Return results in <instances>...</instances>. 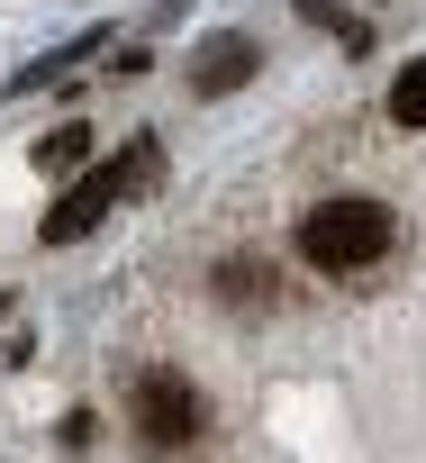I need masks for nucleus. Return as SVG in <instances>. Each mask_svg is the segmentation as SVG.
<instances>
[{"mask_svg":"<svg viewBox=\"0 0 426 463\" xmlns=\"http://www.w3.org/2000/svg\"><path fill=\"white\" fill-rule=\"evenodd\" d=\"M300 255L318 264V273H363V264H381L390 255V209L381 200H318L309 218H300Z\"/></svg>","mask_w":426,"mask_h":463,"instance_id":"obj_1","label":"nucleus"},{"mask_svg":"<svg viewBox=\"0 0 426 463\" xmlns=\"http://www.w3.org/2000/svg\"><path fill=\"white\" fill-rule=\"evenodd\" d=\"M154 182V137H136L127 146V164H100V173H82L55 209H46V246H73V237H91V227L127 200V191H145Z\"/></svg>","mask_w":426,"mask_h":463,"instance_id":"obj_2","label":"nucleus"},{"mask_svg":"<svg viewBox=\"0 0 426 463\" xmlns=\"http://www.w3.org/2000/svg\"><path fill=\"white\" fill-rule=\"evenodd\" d=\"M136 436L163 445V454H181V445L199 436V391H190L181 373H145V382H136Z\"/></svg>","mask_w":426,"mask_h":463,"instance_id":"obj_3","label":"nucleus"},{"mask_svg":"<svg viewBox=\"0 0 426 463\" xmlns=\"http://www.w3.org/2000/svg\"><path fill=\"white\" fill-rule=\"evenodd\" d=\"M245 73H255V46H245V37H218V46L190 64V82H199V91H236Z\"/></svg>","mask_w":426,"mask_h":463,"instance_id":"obj_4","label":"nucleus"},{"mask_svg":"<svg viewBox=\"0 0 426 463\" xmlns=\"http://www.w3.org/2000/svg\"><path fill=\"white\" fill-rule=\"evenodd\" d=\"M390 118H399V128H426V64H408V73L390 82Z\"/></svg>","mask_w":426,"mask_h":463,"instance_id":"obj_5","label":"nucleus"},{"mask_svg":"<svg viewBox=\"0 0 426 463\" xmlns=\"http://www.w3.org/2000/svg\"><path fill=\"white\" fill-rule=\"evenodd\" d=\"M82 155H91V137H82V128H55V137L37 146V173H73Z\"/></svg>","mask_w":426,"mask_h":463,"instance_id":"obj_6","label":"nucleus"},{"mask_svg":"<svg viewBox=\"0 0 426 463\" xmlns=\"http://www.w3.org/2000/svg\"><path fill=\"white\" fill-rule=\"evenodd\" d=\"M218 291H236V300H264V291H273V273L236 255V264H218Z\"/></svg>","mask_w":426,"mask_h":463,"instance_id":"obj_7","label":"nucleus"},{"mask_svg":"<svg viewBox=\"0 0 426 463\" xmlns=\"http://www.w3.org/2000/svg\"><path fill=\"white\" fill-rule=\"evenodd\" d=\"M28 354V327H19V300H0V364Z\"/></svg>","mask_w":426,"mask_h":463,"instance_id":"obj_8","label":"nucleus"}]
</instances>
